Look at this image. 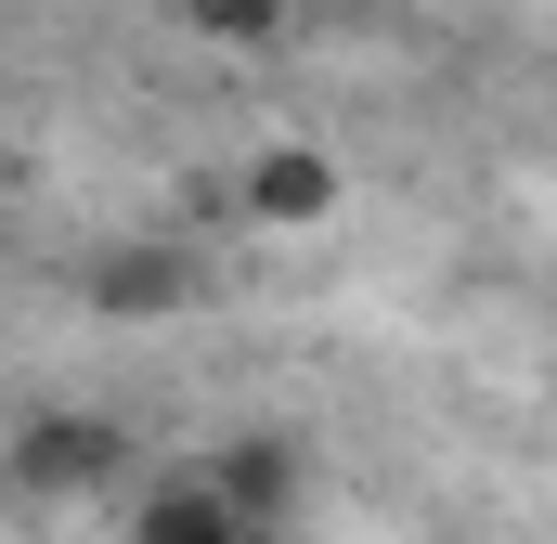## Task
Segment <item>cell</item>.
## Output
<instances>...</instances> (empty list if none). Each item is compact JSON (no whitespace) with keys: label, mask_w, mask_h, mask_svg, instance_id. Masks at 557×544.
Here are the masks:
<instances>
[{"label":"cell","mask_w":557,"mask_h":544,"mask_svg":"<svg viewBox=\"0 0 557 544\" xmlns=\"http://www.w3.org/2000/svg\"><path fill=\"white\" fill-rule=\"evenodd\" d=\"M182 13H195L208 39H273L285 26V0H182Z\"/></svg>","instance_id":"cell-6"},{"label":"cell","mask_w":557,"mask_h":544,"mask_svg":"<svg viewBox=\"0 0 557 544\" xmlns=\"http://www.w3.org/2000/svg\"><path fill=\"white\" fill-rule=\"evenodd\" d=\"M104 480H131V428L117 415H26L13 428V493L26 506H78Z\"/></svg>","instance_id":"cell-1"},{"label":"cell","mask_w":557,"mask_h":544,"mask_svg":"<svg viewBox=\"0 0 557 544\" xmlns=\"http://www.w3.org/2000/svg\"><path fill=\"white\" fill-rule=\"evenodd\" d=\"M234 195H247V221H260V234H311V221H337V195H350V182H337V156H324V143H260Z\"/></svg>","instance_id":"cell-2"},{"label":"cell","mask_w":557,"mask_h":544,"mask_svg":"<svg viewBox=\"0 0 557 544\" xmlns=\"http://www.w3.org/2000/svg\"><path fill=\"white\" fill-rule=\"evenodd\" d=\"M208 480L234 493V519H273L285 493H298V454H285V441H234V454H221Z\"/></svg>","instance_id":"cell-5"},{"label":"cell","mask_w":557,"mask_h":544,"mask_svg":"<svg viewBox=\"0 0 557 544\" xmlns=\"http://www.w3.org/2000/svg\"><path fill=\"white\" fill-rule=\"evenodd\" d=\"M195 298V272L169 260V247H117V260H91V311H117V324H156V311H182Z\"/></svg>","instance_id":"cell-4"},{"label":"cell","mask_w":557,"mask_h":544,"mask_svg":"<svg viewBox=\"0 0 557 544\" xmlns=\"http://www.w3.org/2000/svg\"><path fill=\"white\" fill-rule=\"evenodd\" d=\"M131 544H247V519H234V493L195 467V480H169V493H143Z\"/></svg>","instance_id":"cell-3"}]
</instances>
